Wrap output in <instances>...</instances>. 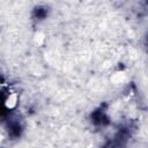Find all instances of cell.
<instances>
[{
    "mask_svg": "<svg viewBox=\"0 0 148 148\" xmlns=\"http://www.w3.org/2000/svg\"><path fill=\"white\" fill-rule=\"evenodd\" d=\"M1 141H2V135L0 134V145H1Z\"/></svg>",
    "mask_w": 148,
    "mask_h": 148,
    "instance_id": "obj_1",
    "label": "cell"
}]
</instances>
